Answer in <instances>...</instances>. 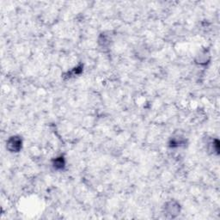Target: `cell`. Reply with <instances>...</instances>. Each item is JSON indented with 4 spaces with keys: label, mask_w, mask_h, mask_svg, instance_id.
<instances>
[{
    "label": "cell",
    "mask_w": 220,
    "mask_h": 220,
    "mask_svg": "<svg viewBox=\"0 0 220 220\" xmlns=\"http://www.w3.org/2000/svg\"><path fill=\"white\" fill-rule=\"evenodd\" d=\"M6 147L10 152H18L22 148V139L19 137H11L7 141Z\"/></svg>",
    "instance_id": "obj_1"
},
{
    "label": "cell",
    "mask_w": 220,
    "mask_h": 220,
    "mask_svg": "<svg viewBox=\"0 0 220 220\" xmlns=\"http://www.w3.org/2000/svg\"><path fill=\"white\" fill-rule=\"evenodd\" d=\"M54 167L57 168H62L64 165V161L63 157H59L54 161Z\"/></svg>",
    "instance_id": "obj_3"
},
{
    "label": "cell",
    "mask_w": 220,
    "mask_h": 220,
    "mask_svg": "<svg viewBox=\"0 0 220 220\" xmlns=\"http://www.w3.org/2000/svg\"><path fill=\"white\" fill-rule=\"evenodd\" d=\"M179 206L177 204H176L175 202H169L168 205L166 207L168 213L169 214H174V213H178L179 212Z\"/></svg>",
    "instance_id": "obj_2"
}]
</instances>
